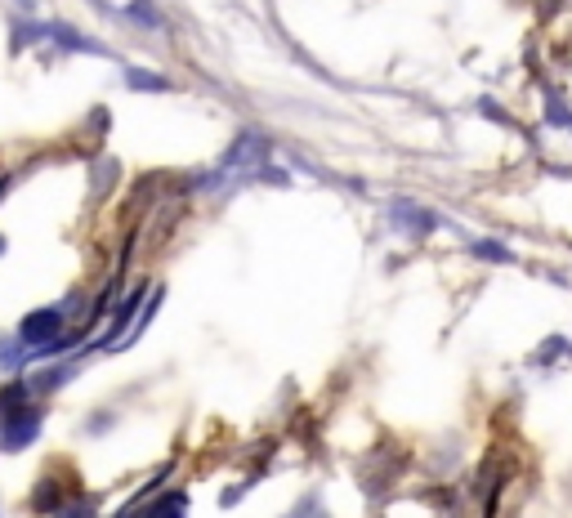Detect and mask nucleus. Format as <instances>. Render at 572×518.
<instances>
[{"instance_id":"nucleus-1","label":"nucleus","mask_w":572,"mask_h":518,"mask_svg":"<svg viewBox=\"0 0 572 518\" xmlns=\"http://www.w3.org/2000/svg\"><path fill=\"white\" fill-rule=\"evenodd\" d=\"M54 331H59V313L54 309H45V313H36V318L23 322V340H50Z\"/></svg>"},{"instance_id":"nucleus-2","label":"nucleus","mask_w":572,"mask_h":518,"mask_svg":"<svg viewBox=\"0 0 572 518\" xmlns=\"http://www.w3.org/2000/svg\"><path fill=\"white\" fill-rule=\"evenodd\" d=\"M148 518H184V501H179V496H170V501L166 505H152V510H148Z\"/></svg>"}]
</instances>
